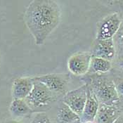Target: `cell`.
Instances as JSON below:
<instances>
[{"label": "cell", "mask_w": 123, "mask_h": 123, "mask_svg": "<svg viewBox=\"0 0 123 123\" xmlns=\"http://www.w3.org/2000/svg\"><path fill=\"white\" fill-rule=\"evenodd\" d=\"M61 11L58 3L54 0H34L29 4L24 20L35 44L42 45L58 26Z\"/></svg>", "instance_id": "6da1fadb"}, {"label": "cell", "mask_w": 123, "mask_h": 123, "mask_svg": "<svg viewBox=\"0 0 123 123\" xmlns=\"http://www.w3.org/2000/svg\"><path fill=\"white\" fill-rule=\"evenodd\" d=\"M83 80L92 89L100 104L117 106L119 104L120 98L113 80L103 75L89 74Z\"/></svg>", "instance_id": "7a4b0ae2"}, {"label": "cell", "mask_w": 123, "mask_h": 123, "mask_svg": "<svg viewBox=\"0 0 123 123\" xmlns=\"http://www.w3.org/2000/svg\"><path fill=\"white\" fill-rule=\"evenodd\" d=\"M33 81V88L25 100L34 112H44L49 109L58 97L43 83L34 79Z\"/></svg>", "instance_id": "3957f363"}, {"label": "cell", "mask_w": 123, "mask_h": 123, "mask_svg": "<svg viewBox=\"0 0 123 123\" xmlns=\"http://www.w3.org/2000/svg\"><path fill=\"white\" fill-rule=\"evenodd\" d=\"M43 83L57 97L63 96L68 92L70 77L65 73H49L33 77Z\"/></svg>", "instance_id": "277c9868"}, {"label": "cell", "mask_w": 123, "mask_h": 123, "mask_svg": "<svg viewBox=\"0 0 123 123\" xmlns=\"http://www.w3.org/2000/svg\"><path fill=\"white\" fill-rule=\"evenodd\" d=\"M123 20L118 13H113L99 20L96 25V39H113L119 30Z\"/></svg>", "instance_id": "5b68a950"}, {"label": "cell", "mask_w": 123, "mask_h": 123, "mask_svg": "<svg viewBox=\"0 0 123 123\" xmlns=\"http://www.w3.org/2000/svg\"><path fill=\"white\" fill-rule=\"evenodd\" d=\"M92 58L90 51H80L71 55L67 62L68 70L74 75H86L90 69Z\"/></svg>", "instance_id": "8992f818"}, {"label": "cell", "mask_w": 123, "mask_h": 123, "mask_svg": "<svg viewBox=\"0 0 123 123\" xmlns=\"http://www.w3.org/2000/svg\"><path fill=\"white\" fill-rule=\"evenodd\" d=\"M87 85L85 84L75 89L69 91L62 98V101L80 117L82 115L85 108L87 96Z\"/></svg>", "instance_id": "52a82bcc"}, {"label": "cell", "mask_w": 123, "mask_h": 123, "mask_svg": "<svg viewBox=\"0 0 123 123\" xmlns=\"http://www.w3.org/2000/svg\"><path fill=\"white\" fill-rule=\"evenodd\" d=\"M90 52L92 56L112 61L116 56L113 39L104 40H98L95 39Z\"/></svg>", "instance_id": "ba28073f"}, {"label": "cell", "mask_w": 123, "mask_h": 123, "mask_svg": "<svg viewBox=\"0 0 123 123\" xmlns=\"http://www.w3.org/2000/svg\"><path fill=\"white\" fill-rule=\"evenodd\" d=\"M32 77H22L13 81L11 94L13 99H25L33 88Z\"/></svg>", "instance_id": "9c48e42d"}, {"label": "cell", "mask_w": 123, "mask_h": 123, "mask_svg": "<svg viewBox=\"0 0 123 123\" xmlns=\"http://www.w3.org/2000/svg\"><path fill=\"white\" fill-rule=\"evenodd\" d=\"M88 86V85H87ZM99 101L96 95L88 86L87 87V96L83 113L80 116V119L83 123L87 122H94L96 113L99 107Z\"/></svg>", "instance_id": "30bf717a"}, {"label": "cell", "mask_w": 123, "mask_h": 123, "mask_svg": "<svg viewBox=\"0 0 123 123\" xmlns=\"http://www.w3.org/2000/svg\"><path fill=\"white\" fill-rule=\"evenodd\" d=\"M123 112L117 105L100 104L94 123H114Z\"/></svg>", "instance_id": "8fae6325"}, {"label": "cell", "mask_w": 123, "mask_h": 123, "mask_svg": "<svg viewBox=\"0 0 123 123\" xmlns=\"http://www.w3.org/2000/svg\"><path fill=\"white\" fill-rule=\"evenodd\" d=\"M11 114L16 117H21L34 113L25 99H13L9 107Z\"/></svg>", "instance_id": "7c38bea8"}, {"label": "cell", "mask_w": 123, "mask_h": 123, "mask_svg": "<svg viewBox=\"0 0 123 123\" xmlns=\"http://www.w3.org/2000/svg\"><path fill=\"white\" fill-rule=\"evenodd\" d=\"M112 69V63L104 58L92 56L90 69L89 73L91 74L104 75L108 73Z\"/></svg>", "instance_id": "4fadbf2b"}, {"label": "cell", "mask_w": 123, "mask_h": 123, "mask_svg": "<svg viewBox=\"0 0 123 123\" xmlns=\"http://www.w3.org/2000/svg\"><path fill=\"white\" fill-rule=\"evenodd\" d=\"M57 118L61 123H73L76 120L80 118V117L69 106L61 101L58 108Z\"/></svg>", "instance_id": "5bb4252c"}, {"label": "cell", "mask_w": 123, "mask_h": 123, "mask_svg": "<svg viewBox=\"0 0 123 123\" xmlns=\"http://www.w3.org/2000/svg\"><path fill=\"white\" fill-rule=\"evenodd\" d=\"M116 56L123 55V20L120 27L113 37Z\"/></svg>", "instance_id": "9a60e30c"}, {"label": "cell", "mask_w": 123, "mask_h": 123, "mask_svg": "<svg viewBox=\"0 0 123 123\" xmlns=\"http://www.w3.org/2000/svg\"><path fill=\"white\" fill-rule=\"evenodd\" d=\"M30 123H53L47 114L44 112L37 113Z\"/></svg>", "instance_id": "2e32d148"}, {"label": "cell", "mask_w": 123, "mask_h": 123, "mask_svg": "<svg viewBox=\"0 0 123 123\" xmlns=\"http://www.w3.org/2000/svg\"><path fill=\"white\" fill-rule=\"evenodd\" d=\"M116 90L117 92V94L120 98V101H123V79H117L115 81L114 80Z\"/></svg>", "instance_id": "e0dca14e"}, {"label": "cell", "mask_w": 123, "mask_h": 123, "mask_svg": "<svg viewBox=\"0 0 123 123\" xmlns=\"http://www.w3.org/2000/svg\"><path fill=\"white\" fill-rule=\"evenodd\" d=\"M117 66L123 71V55L118 56L117 58Z\"/></svg>", "instance_id": "ac0fdd59"}, {"label": "cell", "mask_w": 123, "mask_h": 123, "mask_svg": "<svg viewBox=\"0 0 123 123\" xmlns=\"http://www.w3.org/2000/svg\"><path fill=\"white\" fill-rule=\"evenodd\" d=\"M114 123H123V113L117 118V120L114 122Z\"/></svg>", "instance_id": "d6986e66"}, {"label": "cell", "mask_w": 123, "mask_h": 123, "mask_svg": "<svg viewBox=\"0 0 123 123\" xmlns=\"http://www.w3.org/2000/svg\"><path fill=\"white\" fill-rule=\"evenodd\" d=\"M4 123H21L20 122L18 121L17 120H15V119H9V120H6Z\"/></svg>", "instance_id": "ffe728a7"}, {"label": "cell", "mask_w": 123, "mask_h": 123, "mask_svg": "<svg viewBox=\"0 0 123 123\" xmlns=\"http://www.w3.org/2000/svg\"><path fill=\"white\" fill-rule=\"evenodd\" d=\"M73 123H83L82 122V120H81V119L80 118H79V119H77V120H76L75 122H73Z\"/></svg>", "instance_id": "44dd1931"}, {"label": "cell", "mask_w": 123, "mask_h": 123, "mask_svg": "<svg viewBox=\"0 0 123 123\" xmlns=\"http://www.w3.org/2000/svg\"><path fill=\"white\" fill-rule=\"evenodd\" d=\"M94 123V122H87V123Z\"/></svg>", "instance_id": "7402d4cb"}, {"label": "cell", "mask_w": 123, "mask_h": 123, "mask_svg": "<svg viewBox=\"0 0 123 123\" xmlns=\"http://www.w3.org/2000/svg\"></svg>", "instance_id": "603a6c76"}, {"label": "cell", "mask_w": 123, "mask_h": 123, "mask_svg": "<svg viewBox=\"0 0 123 123\" xmlns=\"http://www.w3.org/2000/svg\"></svg>", "instance_id": "cb8c5ba5"}]
</instances>
